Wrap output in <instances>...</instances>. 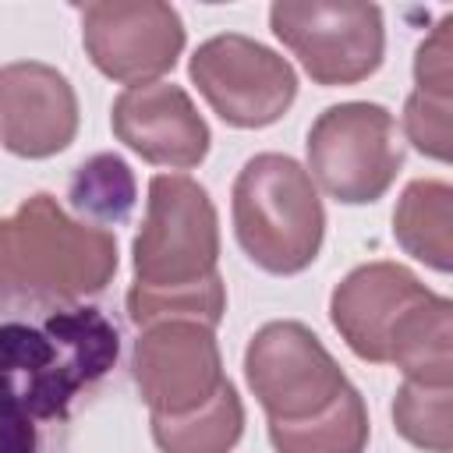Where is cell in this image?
Instances as JSON below:
<instances>
[{
    "instance_id": "4",
    "label": "cell",
    "mask_w": 453,
    "mask_h": 453,
    "mask_svg": "<svg viewBox=\"0 0 453 453\" xmlns=\"http://www.w3.org/2000/svg\"><path fill=\"white\" fill-rule=\"evenodd\" d=\"M113 273V234L67 216L53 195H32L0 219V304L78 301L99 294Z\"/></svg>"
},
{
    "instance_id": "15",
    "label": "cell",
    "mask_w": 453,
    "mask_h": 453,
    "mask_svg": "<svg viewBox=\"0 0 453 453\" xmlns=\"http://www.w3.org/2000/svg\"><path fill=\"white\" fill-rule=\"evenodd\" d=\"M244 432V407L230 382L188 414H152V439L163 453H230Z\"/></svg>"
},
{
    "instance_id": "1",
    "label": "cell",
    "mask_w": 453,
    "mask_h": 453,
    "mask_svg": "<svg viewBox=\"0 0 453 453\" xmlns=\"http://www.w3.org/2000/svg\"><path fill=\"white\" fill-rule=\"evenodd\" d=\"M219 223L202 184L184 173H156L142 234L134 237V283L127 315L138 329L163 319L216 326L226 290L216 273Z\"/></svg>"
},
{
    "instance_id": "13",
    "label": "cell",
    "mask_w": 453,
    "mask_h": 453,
    "mask_svg": "<svg viewBox=\"0 0 453 453\" xmlns=\"http://www.w3.org/2000/svg\"><path fill=\"white\" fill-rule=\"evenodd\" d=\"M113 131L142 159L188 170L209 152V127L180 85H131L113 103Z\"/></svg>"
},
{
    "instance_id": "6",
    "label": "cell",
    "mask_w": 453,
    "mask_h": 453,
    "mask_svg": "<svg viewBox=\"0 0 453 453\" xmlns=\"http://www.w3.org/2000/svg\"><path fill=\"white\" fill-rule=\"evenodd\" d=\"M400 163L396 120L379 103L329 106L308 131V166L336 202L365 205L382 198Z\"/></svg>"
},
{
    "instance_id": "2",
    "label": "cell",
    "mask_w": 453,
    "mask_h": 453,
    "mask_svg": "<svg viewBox=\"0 0 453 453\" xmlns=\"http://www.w3.org/2000/svg\"><path fill=\"white\" fill-rule=\"evenodd\" d=\"M120 350L99 308L50 311L42 322H0V453H35V421L64 418Z\"/></svg>"
},
{
    "instance_id": "7",
    "label": "cell",
    "mask_w": 453,
    "mask_h": 453,
    "mask_svg": "<svg viewBox=\"0 0 453 453\" xmlns=\"http://www.w3.org/2000/svg\"><path fill=\"white\" fill-rule=\"evenodd\" d=\"M276 39L319 85H354L382 64V11L357 0L273 4Z\"/></svg>"
},
{
    "instance_id": "12",
    "label": "cell",
    "mask_w": 453,
    "mask_h": 453,
    "mask_svg": "<svg viewBox=\"0 0 453 453\" xmlns=\"http://www.w3.org/2000/svg\"><path fill=\"white\" fill-rule=\"evenodd\" d=\"M78 99L71 81L39 60L0 67V142L25 159H42L71 145Z\"/></svg>"
},
{
    "instance_id": "3",
    "label": "cell",
    "mask_w": 453,
    "mask_h": 453,
    "mask_svg": "<svg viewBox=\"0 0 453 453\" xmlns=\"http://www.w3.org/2000/svg\"><path fill=\"white\" fill-rule=\"evenodd\" d=\"M329 315L347 347L428 386L453 382V304L396 262H368L333 290Z\"/></svg>"
},
{
    "instance_id": "18",
    "label": "cell",
    "mask_w": 453,
    "mask_h": 453,
    "mask_svg": "<svg viewBox=\"0 0 453 453\" xmlns=\"http://www.w3.org/2000/svg\"><path fill=\"white\" fill-rule=\"evenodd\" d=\"M449 396L453 386H428L407 379L393 400V425L396 432L428 453L453 449V421H449Z\"/></svg>"
},
{
    "instance_id": "10",
    "label": "cell",
    "mask_w": 453,
    "mask_h": 453,
    "mask_svg": "<svg viewBox=\"0 0 453 453\" xmlns=\"http://www.w3.org/2000/svg\"><path fill=\"white\" fill-rule=\"evenodd\" d=\"M81 39L92 64L127 85H149L184 50V25L159 0H103L81 7Z\"/></svg>"
},
{
    "instance_id": "11",
    "label": "cell",
    "mask_w": 453,
    "mask_h": 453,
    "mask_svg": "<svg viewBox=\"0 0 453 453\" xmlns=\"http://www.w3.org/2000/svg\"><path fill=\"white\" fill-rule=\"evenodd\" d=\"M134 382L152 414H188L226 382L212 326L163 319L142 329L131 354Z\"/></svg>"
},
{
    "instance_id": "9",
    "label": "cell",
    "mask_w": 453,
    "mask_h": 453,
    "mask_svg": "<svg viewBox=\"0 0 453 453\" xmlns=\"http://www.w3.org/2000/svg\"><path fill=\"white\" fill-rule=\"evenodd\" d=\"M191 81L205 103L234 127H265L280 120L294 96V67L248 35H212L191 57Z\"/></svg>"
},
{
    "instance_id": "14",
    "label": "cell",
    "mask_w": 453,
    "mask_h": 453,
    "mask_svg": "<svg viewBox=\"0 0 453 453\" xmlns=\"http://www.w3.org/2000/svg\"><path fill=\"white\" fill-rule=\"evenodd\" d=\"M393 234L407 255L449 273L453 265V191L446 180H414L396 202Z\"/></svg>"
},
{
    "instance_id": "5",
    "label": "cell",
    "mask_w": 453,
    "mask_h": 453,
    "mask_svg": "<svg viewBox=\"0 0 453 453\" xmlns=\"http://www.w3.org/2000/svg\"><path fill=\"white\" fill-rule=\"evenodd\" d=\"M326 230L319 191L290 156H251L234 180V234L265 273L290 276L315 262Z\"/></svg>"
},
{
    "instance_id": "8",
    "label": "cell",
    "mask_w": 453,
    "mask_h": 453,
    "mask_svg": "<svg viewBox=\"0 0 453 453\" xmlns=\"http://www.w3.org/2000/svg\"><path fill=\"white\" fill-rule=\"evenodd\" d=\"M244 375L269 421H304L350 386L322 340L301 322L262 326L244 350Z\"/></svg>"
},
{
    "instance_id": "19",
    "label": "cell",
    "mask_w": 453,
    "mask_h": 453,
    "mask_svg": "<svg viewBox=\"0 0 453 453\" xmlns=\"http://www.w3.org/2000/svg\"><path fill=\"white\" fill-rule=\"evenodd\" d=\"M403 131L418 152L446 163L453 149V99L414 92L403 106Z\"/></svg>"
},
{
    "instance_id": "16",
    "label": "cell",
    "mask_w": 453,
    "mask_h": 453,
    "mask_svg": "<svg viewBox=\"0 0 453 453\" xmlns=\"http://www.w3.org/2000/svg\"><path fill=\"white\" fill-rule=\"evenodd\" d=\"M276 453H361L368 442V411L354 386H347L326 411L304 421H269Z\"/></svg>"
},
{
    "instance_id": "20",
    "label": "cell",
    "mask_w": 453,
    "mask_h": 453,
    "mask_svg": "<svg viewBox=\"0 0 453 453\" xmlns=\"http://www.w3.org/2000/svg\"><path fill=\"white\" fill-rule=\"evenodd\" d=\"M414 81L418 92L453 99V14H446L432 35L418 46L414 57Z\"/></svg>"
},
{
    "instance_id": "17",
    "label": "cell",
    "mask_w": 453,
    "mask_h": 453,
    "mask_svg": "<svg viewBox=\"0 0 453 453\" xmlns=\"http://www.w3.org/2000/svg\"><path fill=\"white\" fill-rule=\"evenodd\" d=\"M67 195L71 205L88 216V223H120L134 205V177L120 156L103 152L78 166Z\"/></svg>"
}]
</instances>
